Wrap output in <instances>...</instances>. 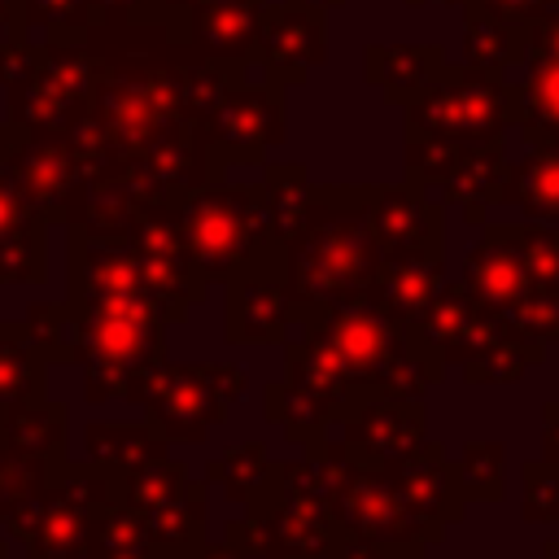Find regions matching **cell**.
<instances>
[{"label":"cell","mask_w":559,"mask_h":559,"mask_svg":"<svg viewBox=\"0 0 559 559\" xmlns=\"http://www.w3.org/2000/svg\"><path fill=\"white\" fill-rule=\"evenodd\" d=\"M83 397L114 402L166 358V310L153 297H105L74 306Z\"/></svg>","instance_id":"obj_1"},{"label":"cell","mask_w":559,"mask_h":559,"mask_svg":"<svg viewBox=\"0 0 559 559\" xmlns=\"http://www.w3.org/2000/svg\"><path fill=\"white\" fill-rule=\"evenodd\" d=\"M376 266L380 249L362 218H332L297 231V245L284 253V293L293 306V323L362 297Z\"/></svg>","instance_id":"obj_2"},{"label":"cell","mask_w":559,"mask_h":559,"mask_svg":"<svg viewBox=\"0 0 559 559\" xmlns=\"http://www.w3.org/2000/svg\"><path fill=\"white\" fill-rule=\"evenodd\" d=\"M249 389V376L231 362H157L148 367L122 402H135L144 411V424L166 441H205L227 402H240Z\"/></svg>","instance_id":"obj_3"},{"label":"cell","mask_w":559,"mask_h":559,"mask_svg":"<svg viewBox=\"0 0 559 559\" xmlns=\"http://www.w3.org/2000/svg\"><path fill=\"white\" fill-rule=\"evenodd\" d=\"M205 489L210 485L192 480L179 459L162 454L122 485V502H131L144 515V528L166 559H192L205 546V524H210Z\"/></svg>","instance_id":"obj_4"},{"label":"cell","mask_w":559,"mask_h":559,"mask_svg":"<svg viewBox=\"0 0 559 559\" xmlns=\"http://www.w3.org/2000/svg\"><path fill=\"white\" fill-rule=\"evenodd\" d=\"M332 524L336 533H349V537H362V542H376V546H393V550H415L424 555L428 542H441L411 507L406 498L397 493L393 476L384 467H362L354 463L349 476L332 489Z\"/></svg>","instance_id":"obj_5"},{"label":"cell","mask_w":559,"mask_h":559,"mask_svg":"<svg viewBox=\"0 0 559 559\" xmlns=\"http://www.w3.org/2000/svg\"><path fill=\"white\" fill-rule=\"evenodd\" d=\"M336 424H341V445L349 450L354 463L389 467L424 441V402L371 393V397L354 402Z\"/></svg>","instance_id":"obj_6"},{"label":"cell","mask_w":559,"mask_h":559,"mask_svg":"<svg viewBox=\"0 0 559 559\" xmlns=\"http://www.w3.org/2000/svg\"><path fill=\"white\" fill-rule=\"evenodd\" d=\"M253 227L245 218V210L227 205V201H205L197 205V214H188V231H183V245H188V258L197 266V275L210 284V280H236V275H249L262 266V249L253 245ZM271 266H284V262H271Z\"/></svg>","instance_id":"obj_7"},{"label":"cell","mask_w":559,"mask_h":559,"mask_svg":"<svg viewBox=\"0 0 559 559\" xmlns=\"http://www.w3.org/2000/svg\"><path fill=\"white\" fill-rule=\"evenodd\" d=\"M384 472L393 476V485H397V493L406 498V507H411L437 537H445V524H454V520L467 511L459 472H454V463L445 459V450L432 445V441H419L411 454H402V459L389 463Z\"/></svg>","instance_id":"obj_8"},{"label":"cell","mask_w":559,"mask_h":559,"mask_svg":"<svg viewBox=\"0 0 559 559\" xmlns=\"http://www.w3.org/2000/svg\"><path fill=\"white\" fill-rule=\"evenodd\" d=\"M293 328V306L284 293V266H258L249 275L227 280V341L231 345H266L284 341Z\"/></svg>","instance_id":"obj_9"},{"label":"cell","mask_w":559,"mask_h":559,"mask_svg":"<svg viewBox=\"0 0 559 559\" xmlns=\"http://www.w3.org/2000/svg\"><path fill=\"white\" fill-rule=\"evenodd\" d=\"M415 336L428 349H437L445 367H459L463 358H472L485 345H493L502 332H498V323L476 306V297L459 280V284H441V293L432 297L428 314L415 323Z\"/></svg>","instance_id":"obj_10"},{"label":"cell","mask_w":559,"mask_h":559,"mask_svg":"<svg viewBox=\"0 0 559 559\" xmlns=\"http://www.w3.org/2000/svg\"><path fill=\"white\" fill-rule=\"evenodd\" d=\"M437 293H441V258H380L367 284V301L402 328H415Z\"/></svg>","instance_id":"obj_11"},{"label":"cell","mask_w":559,"mask_h":559,"mask_svg":"<svg viewBox=\"0 0 559 559\" xmlns=\"http://www.w3.org/2000/svg\"><path fill=\"white\" fill-rule=\"evenodd\" d=\"M463 288L476 297V306H480L489 319H498V314L511 310L533 284H528V271H524L515 245H511L507 236L489 231L485 245H480L476 253H467V262H463Z\"/></svg>","instance_id":"obj_12"},{"label":"cell","mask_w":559,"mask_h":559,"mask_svg":"<svg viewBox=\"0 0 559 559\" xmlns=\"http://www.w3.org/2000/svg\"><path fill=\"white\" fill-rule=\"evenodd\" d=\"M66 428H70V411H66V402H52L48 393L0 402V450L35 454V459H61L66 454Z\"/></svg>","instance_id":"obj_13"},{"label":"cell","mask_w":559,"mask_h":559,"mask_svg":"<svg viewBox=\"0 0 559 559\" xmlns=\"http://www.w3.org/2000/svg\"><path fill=\"white\" fill-rule=\"evenodd\" d=\"M83 450H87V463H100L127 485L144 463L162 459L170 445L148 424H87Z\"/></svg>","instance_id":"obj_14"},{"label":"cell","mask_w":559,"mask_h":559,"mask_svg":"<svg viewBox=\"0 0 559 559\" xmlns=\"http://www.w3.org/2000/svg\"><path fill=\"white\" fill-rule=\"evenodd\" d=\"M380 258H441V218L419 205H384L371 214Z\"/></svg>","instance_id":"obj_15"},{"label":"cell","mask_w":559,"mask_h":559,"mask_svg":"<svg viewBox=\"0 0 559 559\" xmlns=\"http://www.w3.org/2000/svg\"><path fill=\"white\" fill-rule=\"evenodd\" d=\"M96 520L100 515L83 511L79 502L61 498V493H48V507H44L39 524L26 537V559H83Z\"/></svg>","instance_id":"obj_16"},{"label":"cell","mask_w":559,"mask_h":559,"mask_svg":"<svg viewBox=\"0 0 559 559\" xmlns=\"http://www.w3.org/2000/svg\"><path fill=\"white\" fill-rule=\"evenodd\" d=\"M17 328L44 367L79 362V314L70 301H31Z\"/></svg>","instance_id":"obj_17"},{"label":"cell","mask_w":559,"mask_h":559,"mask_svg":"<svg viewBox=\"0 0 559 559\" xmlns=\"http://www.w3.org/2000/svg\"><path fill=\"white\" fill-rule=\"evenodd\" d=\"M83 559H166V555H162L157 542L148 537L144 515H140L131 502H114V507L96 520Z\"/></svg>","instance_id":"obj_18"},{"label":"cell","mask_w":559,"mask_h":559,"mask_svg":"<svg viewBox=\"0 0 559 559\" xmlns=\"http://www.w3.org/2000/svg\"><path fill=\"white\" fill-rule=\"evenodd\" d=\"M266 415L288 432L293 445L319 441V437L328 432V424L336 419L332 402H323L319 393H310V389H301V384H288V380L266 384Z\"/></svg>","instance_id":"obj_19"},{"label":"cell","mask_w":559,"mask_h":559,"mask_svg":"<svg viewBox=\"0 0 559 559\" xmlns=\"http://www.w3.org/2000/svg\"><path fill=\"white\" fill-rule=\"evenodd\" d=\"M271 472H275L271 450H266L262 441H245V445H236V450L210 459L205 485H214V489H223L231 502H245V507H249V502L266 489Z\"/></svg>","instance_id":"obj_20"},{"label":"cell","mask_w":559,"mask_h":559,"mask_svg":"<svg viewBox=\"0 0 559 559\" xmlns=\"http://www.w3.org/2000/svg\"><path fill=\"white\" fill-rule=\"evenodd\" d=\"M44 362L35 358V349L26 345L17 323H0V402H17V397H35L44 393Z\"/></svg>","instance_id":"obj_21"},{"label":"cell","mask_w":559,"mask_h":559,"mask_svg":"<svg viewBox=\"0 0 559 559\" xmlns=\"http://www.w3.org/2000/svg\"><path fill=\"white\" fill-rule=\"evenodd\" d=\"M542 358H546V349L515 345V341L498 336V341L485 345L480 354L463 358V362H459V376H463L467 384H511V380H520V376H524L533 362H542Z\"/></svg>","instance_id":"obj_22"},{"label":"cell","mask_w":559,"mask_h":559,"mask_svg":"<svg viewBox=\"0 0 559 559\" xmlns=\"http://www.w3.org/2000/svg\"><path fill=\"white\" fill-rule=\"evenodd\" d=\"M454 472H459L467 502H498L502 498V472H507V445L502 441H467Z\"/></svg>","instance_id":"obj_23"},{"label":"cell","mask_w":559,"mask_h":559,"mask_svg":"<svg viewBox=\"0 0 559 559\" xmlns=\"http://www.w3.org/2000/svg\"><path fill=\"white\" fill-rule=\"evenodd\" d=\"M493 231L515 245L533 288H559V236L555 231H515V227H493Z\"/></svg>","instance_id":"obj_24"},{"label":"cell","mask_w":559,"mask_h":559,"mask_svg":"<svg viewBox=\"0 0 559 559\" xmlns=\"http://www.w3.org/2000/svg\"><path fill=\"white\" fill-rule=\"evenodd\" d=\"M520 476H524V502H520L524 520L528 524H555L559 520V463L528 459L520 467Z\"/></svg>","instance_id":"obj_25"},{"label":"cell","mask_w":559,"mask_h":559,"mask_svg":"<svg viewBox=\"0 0 559 559\" xmlns=\"http://www.w3.org/2000/svg\"><path fill=\"white\" fill-rule=\"evenodd\" d=\"M323 559H424V555H415V550H393V546H376V542L336 533V542L328 546Z\"/></svg>","instance_id":"obj_26"},{"label":"cell","mask_w":559,"mask_h":559,"mask_svg":"<svg viewBox=\"0 0 559 559\" xmlns=\"http://www.w3.org/2000/svg\"><path fill=\"white\" fill-rule=\"evenodd\" d=\"M542 459L559 463V402L542 406Z\"/></svg>","instance_id":"obj_27"},{"label":"cell","mask_w":559,"mask_h":559,"mask_svg":"<svg viewBox=\"0 0 559 559\" xmlns=\"http://www.w3.org/2000/svg\"><path fill=\"white\" fill-rule=\"evenodd\" d=\"M192 559H249V555H245V550H236L231 542H218V546H210V542H205Z\"/></svg>","instance_id":"obj_28"},{"label":"cell","mask_w":559,"mask_h":559,"mask_svg":"<svg viewBox=\"0 0 559 559\" xmlns=\"http://www.w3.org/2000/svg\"><path fill=\"white\" fill-rule=\"evenodd\" d=\"M542 559H559V542H546L542 546Z\"/></svg>","instance_id":"obj_29"},{"label":"cell","mask_w":559,"mask_h":559,"mask_svg":"<svg viewBox=\"0 0 559 559\" xmlns=\"http://www.w3.org/2000/svg\"><path fill=\"white\" fill-rule=\"evenodd\" d=\"M249 559H258V555H249Z\"/></svg>","instance_id":"obj_30"}]
</instances>
